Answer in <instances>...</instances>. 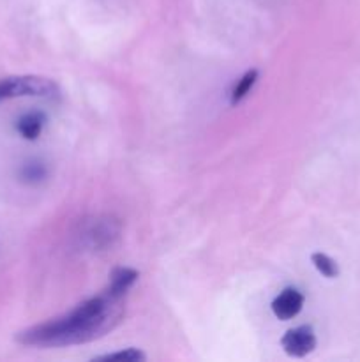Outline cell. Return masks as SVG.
Returning a JSON list of instances; mask_svg holds the SVG:
<instances>
[{"mask_svg":"<svg viewBox=\"0 0 360 362\" xmlns=\"http://www.w3.org/2000/svg\"><path fill=\"white\" fill-rule=\"evenodd\" d=\"M311 262H313V265L316 267V271L320 272L321 276H325V278L334 279V278H337V276H339L337 262H335L334 258L328 257V255L314 253L313 257H311Z\"/></svg>","mask_w":360,"mask_h":362,"instance_id":"9","label":"cell"},{"mask_svg":"<svg viewBox=\"0 0 360 362\" xmlns=\"http://www.w3.org/2000/svg\"><path fill=\"white\" fill-rule=\"evenodd\" d=\"M258 78H260V71L258 69H249L239 78L235 85H233L232 92H229V105L235 106L239 103H242L247 95L251 94V90L254 88V85L258 83Z\"/></svg>","mask_w":360,"mask_h":362,"instance_id":"8","label":"cell"},{"mask_svg":"<svg viewBox=\"0 0 360 362\" xmlns=\"http://www.w3.org/2000/svg\"><path fill=\"white\" fill-rule=\"evenodd\" d=\"M145 359H147V356L138 349H126V350H120V352L106 354V356L97 357V361H120V362H141Z\"/></svg>","mask_w":360,"mask_h":362,"instance_id":"11","label":"cell"},{"mask_svg":"<svg viewBox=\"0 0 360 362\" xmlns=\"http://www.w3.org/2000/svg\"><path fill=\"white\" fill-rule=\"evenodd\" d=\"M18 98L59 99L60 88L49 78L34 76V74L0 78V103Z\"/></svg>","mask_w":360,"mask_h":362,"instance_id":"3","label":"cell"},{"mask_svg":"<svg viewBox=\"0 0 360 362\" xmlns=\"http://www.w3.org/2000/svg\"><path fill=\"white\" fill-rule=\"evenodd\" d=\"M304 303H306V297L302 292H299L296 288H284L274 300H272V313L275 315V318L286 322L293 320L296 315L302 311Z\"/></svg>","mask_w":360,"mask_h":362,"instance_id":"5","label":"cell"},{"mask_svg":"<svg viewBox=\"0 0 360 362\" xmlns=\"http://www.w3.org/2000/svg\"><path fill=\"white\" fill-rule=\"evenodd\" d=\"M281 346L289 357L300 359V357H306L311 352H314V349H316V334H314L313 327H309V325L289 329L282 336Z\"/></svg>","mask_w":360,"mask_h":362,"instance_id":"4","label":"cell"},{"mask_svg":"<svg viewBox=\"0 0 360 362\" xmlns=\"http://www.w3.org/2000/svg\"><path fill=\"white\" fill-rule=\"evenodd\" d=\"M138 271L131 267H119L112 272L109 276V283H108V292L113 293V296L119 297H126L127 292L133 288L134 283L138 281Z\"/></svg>","mask_w":360,"mask_h":362,"instance_id":"7","label":"cell"},{"mask_svg":"<svg viewBox=\"0 0 360 362\" xmlns=\"http://www.w3.org/2000/svg\"><path fill=\"white\" fill-rule=\"evenodd\" d=\"M46 175H48V170H46V166L42 165V163H39V161L25 163V165L21 166V170H20L21 180H23V182H27V184L42 182V180L46 179Z\"/></svg>","mask_w":360,"mask_h":362,"instance_id":"10","label":"cell"},{"mask_svg":"<svg viewBox=\"0 0 360 362\" xmlns=\"http://www.w3.org/2000/svg\"><path fill=\"white\" fill-rule=\"evenodd\" d=\"M122 235V225L115 216L101 214L81 223L78 240L85 251L104 253L116 246Z\"/></svg>","mask_w":360,"mask_h":362,"instance_id":"2","label":"cell"},{"mask_svg":"<svg viewBox=\"0 0 360 362\" xmlns=\"http://www.w3.org/2000/svg\"><path fill=\"white\" fill-rule=\"evenodd\" d=\"M126 317V297L104 290L92 299L83 300L62 317L20 331L16 341L37 349L85 345L109 334Z\"/></svg>","mask_w":360,"mask_h":362,"instance_id":"1","label":"cell"},{"mask_svg":"<svg viewBox=\"0 0 360 362\" xmlns=\"http://www.w3.org/2000/svg\"><path fill=\"white\" fill-rule=\"evenodd\" d=\"M46 115L42 112H28L23 113L20 119L16 120L14 127H16L18 134H20L23 140L34 141L41 136L42 129L46 126Z\"/></svg>","mask_w":360,"mask_h":362,"instance_id":"6","label":"cell"}]
</instances>
